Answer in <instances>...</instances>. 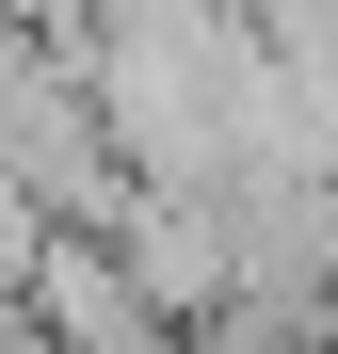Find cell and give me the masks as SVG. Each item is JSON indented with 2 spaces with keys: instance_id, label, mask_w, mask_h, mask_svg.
I'll return each instance as SVG.
<instances>
[{
  "instance_id": "obj_1",
  "label": "cell",
  "mask_w": 338,
  "mask_h": 354,
  "mask_svg": "<svg viewBox=\"0 0 338 354\" xmlns=\"http://www.w3.org/2000/svg\"><path fill=\"white\" fill-rule=\"evenodd\" d=\"M32 242H48V225H32V194H17V177H0V306H17V274H32Z\"/></svg>"
}]
</instances>
